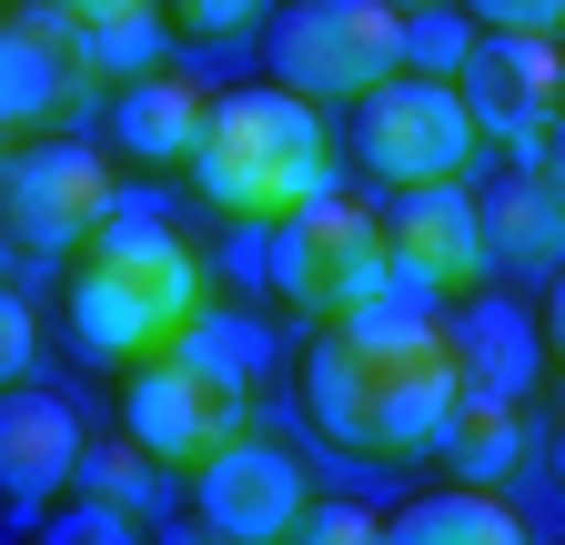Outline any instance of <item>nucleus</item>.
<instances>
[{
	"label": "nucleus",
	"instance_id": "nucleus-19",
	"mask_svg": "<svg viewBox=\"0 0 565 545\" xmlns=\"http://www.w3.org/2000/svg\"><path fill=\"white\" fill-rule=\"evenodd\" d=\"M445 455H455V474H475V485H505V464L525 455V404L465 394L455 425H445Z\"/></svg>",
	"mask_w": 565,
	"mask_h": 545
},
{
	"label": "nucleus",
	"instance_id": "nucleus-1",
	"mask_svg": "<svg viewBox=\"0 0 565 545\" xmlns=\"http://www.w3.org/2000/svg\"><path fill=\"white\" fill-rule=\"evenodd\" d=\"M465 404V364H455V313H435L424 284L364 293L353 313L323 323V344L303 354V415L323 445L343 455H445V425Z\"/></svg>",
	"mask_w": 565,
	"mask_h": 545
},
{
	"label": "nucleus",
	"instance_id": "nucleus-9",
	"mask_svg": "<svg viewBox=\"0 0 565 545\" xmlns=\"http://www.w3.org/2000/svg\"><path fill=\"white\" fill-rule=\"evenodd\" d=\"M92 92H102V72H92L82 21L51 11V0H31V11L11 0V11H0V131H51Z\"/></svg>",
	"mask_w": 565,
	"mask_h": 545
},
{
	"label": "nucleus",
	"instance_id": "nucleus-30",
	"mask_svg": "<svg viewBox=\"0 0 565 545\" xmlns=\"http://www.w3.org/2000/svg\"><path fill=\"white\" fill-rule=\"evenodd\" d=\"M555 51H565V21H555Z\"/></svg>",
	"mask_w": 565,
	"mask_h": 545
},
{
	"label": "nucleus",
	"instance_id": "nucleus-21",
	"mask_svg": "<svg viewBox=\"0 0 565 545\" xmlns=\"http://www.w3.org/2000/svg\"><path fill=\"white\" fill-rule=\"evenodd\" d=\"M253 21H263V0H172V31H192V41H233Z\"/></svg>",
	"mask_w": 565,
	"mask_h": 545
},
{
	"label": "nucleus",
	"instance_id": "nucleus-11",
	"mask_svg": "<svg viewBox=\"0 0 565 545\" xmlns=\"http://www.w3.org/2000/svg\"><path fill=\"white\" fill-rule=\"evenodd\" d=\"M455 82H465L475 131L535 152L545 131H555V111H565V51H555V31H475V51H465Z\"/></svg>",
	"mask_w": 565,
	"mask_h": 545
},
{
	"label": "nucleus",
	"instance_id": "nucleus-31",
	"mask_svg": "<svg viewBox=\"0 0 565 545\" xmlns=\"http://www.w3.org/2000/svg\"><path fill=\"white\" fill-rule=\"evenodd\" d=\"M0 11H11V0H0Z\"/></svg>",
	"mask_w": 565,
	"mask_h": 545
},
{
	"label": "nucleus",
	"instance_id": "nucleus-7",
	"mask_svg": "<svg viewBox=\"0 0 565 545\" xmlns=\"http://www.w3.org/2000/svg\"><path fill=\"white\" fill-rule=\"evenodd\" d=\"M111 213H121V192L92 142H31L0 162V243H21V253H82Z\"/></svg>",
	"mask_w": 565,
	"mask_h": 545
},
{
	"label": "nucleus",
	"instance_id": "nucleus-5",
	"mask_svg": "<svg viewBox=\"0 0 565 545\" xmlns=\"http://www.w3.org/2000/svg\"><path fill=\"white\" fill-rule=\"evenodd\" d=\"M475 111H465V82L455 72H404L394 82H374L364 92V111H353V152H364V172L374 182H455L465 162H475Z\"/></svg>",
	"mask_w": 565,
	"mask_h": 545
},
{
	"label": "nucleus",
	"instance_id": "nucleus-23",
	"mask_svg": "<svg viewBox=\"0 0 565 545\" xmlns=\"http://www.w3.org/2000/svg\"><path fill=\"white\" fill-rule=\"evenodd\" d=\"M465 51H475L465 21H445V11H424V21H414V72H465Z\"/></svg>",
	"mask_w": 565,
	"mask_h": 545
},
{
	"label": "nucleus",
	"instance_id": "nucleus-14",
	"mask_svg": "<svg viewBox=\"0 0 565 545\" xmlns=\"http://www.w3.org/2000/svg\"><path fill=\"white\" fill-rule=\"evenodd\" d=\"M475 202H484V272H545V284L565 272V192L545 172H515Z\"/></svg>",
	"mask_w": 565,
	"mask_h": 545
},
{
	"label": "nucleus",
	"instance_id": "nucleus-20",
	"mask_svg": "<svg viewBox=\"0 0 565 545\" xmlns=\"http://www.w3.org/2000/svg\"><path fill=\"white\" fill-rule=\"evenodd\" d=\"M152 464H162V455L141 445V435H131V445H92L71 485H82V495H102V505H121L131 525H152V515H162V485H152Z\"/></svg>",
	"mask_w": 565,
	"mask_h": 545
},
{
	"label": "nucleus",
	"instance_id": "nucleus-16",
	"mask_svg": "<svg viewBox=\"0 0 565 545\" xmlns=\"http://www.w3.org/2000/svg\"><path fill=\"white\" fill-rule=\"evenodd\" d=\"M202 111H212L202 82H182V72H141V82H121L111 131H121V152H141V162H192Z\"/></svg>",
	"mask_w": 565,
	"mask_h": 545
},
{
	"label": "nucleus",
	"instance_id": "nucleus-18",
	"mask_svg": "<svg viewBox=\"0 0 565 545\" xmlns=\"http://www.w3.org/2000/svg\"><path fill=\"white\" fill-rule=\"evenodd\" d=\"M82 41H92V72H102V82H141V72H162L172 0H121V11H92Z\"/></svg>",
	"mask_w": 565,
	"mask_h": 545
},
{
	"label": "nucleus",
	"instance_id": "nucleus-2",
	"mask_svg": "<svg viewBox=\"0 0 565 545\" xmlns=\"http://www.w3.org/2000/svg\"><path fill=\"white\" fill-rule=\"evenodd\" d=\"M212 303L202 284V253L152 223V213H111L82 263H71V333H82V354L92 364H141V354H162L172 333Z\"/></svg>",
	"mask_w": 565,
	"mask_h": 545
},
{
	"label": "nucleus",
	"instance_id": "nucleus-22",
	"mask_svg": "<svg viewBox=\"0 0 565 545\" xmlns=\"http://www.w3.org/2000/svg\"><path fill=\"white\" fill-rule=\"evenodd\" d=\"M294 535H313V545H364V535H384V515L333 495V505H303V525H294Z\"/></svg>",
	"mask_w": 565,
	"mask_h": 545
},
{
	"label": "nucleus",
	"instance_id": "nucleus-8",
	"mask_svg": "<svg viewBox=\"0 0 565 545\" xmlns=\"http://www.w3.org/2000/svg\"><path fill=\"white\" fill-rule=\"evenodd\" d=\"M131 435L152 445L162 464H202V455H223L233 435H243V415H253V384L243 374H223V364H202V354H182V344H162L152 364L131 374Z\"/></svg>",
	"mask_w": 565,
	"mask_h": 545
},
{
	"label": "nucleus",
	"instance_id": "nucleus-13",
	"mask_svg": "<svg viewBox=\"0 0 565 545\" xmlns=\"http://www.w3.org/2000/svg\"><path fill=\"white\" fill-rule=\"evenodd\" d=\"M82 474V415L41 384H0V505H41Z\"/></svg>",
	"mask_w": 565,
	"mask_h": 545
},
{
	"label": "nucleus",
	"instance_id": "nucleus-27",
	"mask_svg": "<svg viewBox=\"0 0 565 545\" xmlns=\"http://www.w3.org/2000/svg\"><path fill=\"white\" fill-rule=\"evenodd\" d=\"M545 354L565 364V272H555V293H545Z\"/></svg>",
	"mask_w": 565,
	"mask_h": 545
},
{
	"label": "nucleus",
	"instance_id": "nucleus-3",
	"mask_svg": "<svg viewBox=\"0 0 565 545\" xmlns=\"http://www.w3.org/2000/svg\"><path fill=\"white\" fill-rule=\"evenodd\" d=\"M333 172L323 142V111L294 82H243V92H212L202 111V142H192V192L233 223H282L303 213Z\"/></svg>",
	"mask_w": 565,
	"mask_h": 545
},
{
	"label": "nucleus",
	"instance_id": "nucleus-6",
	"mask_svg": "<svg viewBox=\"0 0 565 545\" xmlns=\"http://www.w3.org/2000/svg\"><path fill=\"white\" fill-rule=\"evenodd\" d=\"M384 284H394V243H384V223L364 213V202L313 192L303 213L273 223V293L294 303V313L333 323V313H353V303L384 293Z\"/></svg>",
	"mask_w": 565,
	"mask_h": 545
},
{
	"label": "nucleus",
	"instance_id": "nucleus-26",
	"mask_svg": "<svg viewBox=\"0 0 565 545\" xmlns=\"http://www.w3.org/2000/svg\"><path fill=\"white\" fill-rule=\"evenodd\" d=\"M535 172H545V182L565 192V111H555V131H545V142H535Z\"/></svg>",
	"mask_w": 565,
	"mask_h": 545
},
{
	"label": "nucleus",
	"instance_id": "nucleus-15",
	"mask_svg": "<svg viewBox=\"0 0 565 545\" xmlns=\"http://www.w3.org/2000/svg\"><path fill=\"white\" fill-rule=\"evenodd\" d=\"M455 364H465V394L525 404L535 394V364H545V323L515 313V303H465L455 313Z\"/></svg>",
	"mask_w": 565,
	"mask_h": 545
},
{
	"label": "nucleus",
	"instance_id": "nucleus-29",
	"mask_svg": "<svg viewBox=\"0 0 565 545\" xmlns=\"http://www.w3.org/2000/svg\"><path fill=\"white\" fill-rule=\"evenodd\" d=\"M394 11H435V0H394Z\"/></svg>",
	"mask_w": 565,
	"mask_h": 545
},
{
	"label": "nucleus",
	"instance_id": "nucleus-25",
	"mask_svg": "<svg viewBox=\"0 0 565 545\" xmlns=\"http://www.w3.org/2000/svg\"><path fill=\"white\" fill-rule=\"evenodd\" d=\"M465 21L475 31H555L565 0H465Z\"/></svg>",
	"mask_w": 565,
	"mask_h": 545
},
{
	"label": "nucleus",
	"instance_id": "nucleus-10",
	"mask_svg": "<svg viewBox=\"0 0 565 545\" xmlns=\"http://www.w3.org/2000/svg\"><path fill=\"white\" fill-rule=\"evenodd\" d=\"M303 505H313V485H303V464L282 455V445L233 435L223 455L192 464V525L223 535V545H282V535L303 525Z\"/></svg>",
	"mask_w": 565,
	"mask_h": 545
},
{
	"label": "nucleus",
	"instance_id": "nucleus-24",
	"mask_svg": "<svg viewBox=\"0 0 565 545\" xmlns=\"http://www.w3.org/2000/svg\"><path fill=\"white\" fill-rule=\"evenodd\" d=\"M31 354H41V333H31V303L0 284V384H21L31 374Z\"/></svg>",
	"mask_w": 565,
	"mask_h": 545
},
{
	"label": "nucleus",
	"instance_id": "nucleus-17",
	"mask_svg": "<svg viewBox=\"0 0 565 545\" xmlns=\"http://www.w3.org/2000/svg\"><path fill=\"white\" fill-rule=\"evenodd\" d=\"M384 535H394V545H515L525 515L505 505V485H475V474H465V485H445V495L394 505Z\"/></svg>",
	"mask_w": 565,
	"mask_h": 545
},
{
	"label": "nucleus",
	"instance_id": "nucleus-28",
	"mask_svg": "<svg viewBox=\"0 0 565 545\" xmlns=\"http://www.w3.org/2000/svg\"><path fill=\"white\" fill-rule=\"evenodd\" d=\"M555 474H565V415H555Z\"/></svg>",
	"mask_w": 565,
	"mask_h": 545
},
{
	"label": "nucleus",
	"instance_id": "nucleus-4",
	"mask_svg": "<svg viewBox=\"0 0 565 545\" xmlns=\"http://www.w3.org/2000/svg\"><path fill=\"white\" fill-rule=\"evenodd\" d=\"M414 61V21L394 0H282L273 21V82H294L303 101H364Z\"/></svg>",
	"mask_w": 565,
	"mask_h": 545
},
{
	"label": "nucleus",
	"instance_id": "nucleus-12",
	"mask_svg": "<svg viewBox=\"0 0 565 545\" xmlns=\"http://www.w3.org/2000/svg\"><path fill=\"white\" fill-rule=\"evenodd\" d=\"M384 243H394V272H404V284H424V293L484 284V202L465 192V172H455V182H404Z\"/></svg>",
	"mask_w": 565,
	"mask_h": 545
}]
</instances>
